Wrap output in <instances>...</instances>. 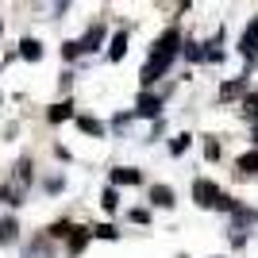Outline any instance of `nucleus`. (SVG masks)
<instances>
[{
  "instance_id": "nucleus-11",
  "label": "nucleus",
  "mask_w": 258,
  "mask_h": 258,
  "mask_svg": "<svg viewBox=\"0 0 258 258\" xmlns=\"http://www.w3.org/2000/svg\"><path fill=\"white\" fill-rule=\"evenodd\" d=\"M85 243H89V235H85V231H74V239H70V254L85 250Z\"/></svg>"
},
{
  "instance_id": "nucleus-9",
  "label": "nucleus",
  "mask_w": 258,
  "mask_h": 258,
  "mask_svg": "<svg viewBox=\"0 0 258 258\" xmlns=\"http://www.w3.org/2000/svg\"><path fill=\"white\" fill-rule=\"evenodd\" d=\"M100 39H104V27H93V31L85 35V46H81V50H97Z\"/></svg>"
},
{
  "instance_id": "nucleus-2",
  "label": "nucleus",
  "mask_w": 258,
  "mask_h": 258,
  "mask_svg": "<svg viewBox=\"0 0 258 258\" xmlns=\"http://www.w3.org/2000/svg\"><path fill=\"white\" fill-rule=\"evenodd\" d=\"M220 197H224V193H220L212 181H205V177H197V181H193V201L201 208H220Z\"/></svg>"
},
{
  "instance_id": "nucleus-8",
  "label": "nucleus",
  "mask_w": 258,
  "mask_h": 258,
  "mask_svg": "<svg viewBox=\"0 0 258 258\" xmlns=\"http://www.w3.org/2000/svg\"><path fill=\"white\" fill-rule=\"evenodd\" d=\"M239 170L247 173V177H250V173H258V154H254V151L243 154V158H239Z\"/></svg>"
},
{
  "instance_id": "nucleus-20",
  "label": "nucleus",
  "mask_w": 258,
  "mask_h": 258,
  "mask_svg": "<svg viewBox=\"0 0 258 258\" xmlns=\"http://www.w3.org/2000/svg\"><path fill=\"white\" fill-rule=\"evenodd\" d=\"M23 54H27V58H39V43H35V39H27V43H23Z\"/></svg>"
},
{
  "instance_id": "nucleus-12",
  "label": "nucleus",
  "mask_w": 258,
  "mask_h": 258,
  "mask_svg": "<svg viewBox=\"0 0 258 258\" xmlns=\"http://www.w3.org/2000/svg\"><path fill=\"white\" fill-rule=\"evenodd\" d=\"M189 151V135H177V139H170V154H185Z\"/></svg>"
},
{
  "instance_id": "nucleus-6",
  "label": "nucleus",
  "mask_w": 258,
  "mask_h": 258,
  "mask_svg": "<svg viewBox=\"0 0 258 258\" xmlns=\"http://www.w3.org/2000/svg\"><path fill=\"white\" fill-rule=\"evenodd\" d=\"M151 201L158 208H173V189H170V185H154V189H151Z\"/></svg>"
},
{
  "instance_id": "nucleus-7",
  "label": "nucleus",
  "mask_w": 258,
  "mask_h": 258,
  "mask_svg": "<svg viewBox=\"0 0 258 258\" xmlns=\"http://www.w3.org/2000/svg\"><path fill=\"white\" fill-rule=\"evenodd\" d=\"M123 50H127V35L119 31L116 39H112V46H108V58H112V62H119V58H123Z\"/></svg>"
},
{
  "instance_id": "nucleus-4",
  "label": "nucleus",
  "mask_w": 258,
  "mask_h": 258,
  "mask_svg": "<svg viewBox=\"0 0 258 258\" xmlns=\"http://www.w3.org/2000/svg\"><path fill=\"white\" fill-rule=\"evenodd\" d=\"M158 112H162V97H151V93H147V97H139V104H135V116L154 119Z\"/></svg>"
},
{
  "instance_id": "nucleus-17",
  "label": "nucleus",
  "mask_w": 258,
  "mask_h": 258,
  "mask_svg": "<svg viewBox=\"0 0 258 258\" xmlns=\"http://www.w3.org/2000/svg\"><path fill=\"white\" fill-rule=\"evenodd\" d=\"M77 123H81V127H85L89 135H100V131H104V127L97 123V119H89V116H85V119H77Z\"/></svg>"
},
{
  "instance_id": "nucleus-16",
  "label": "nucleus",
  "mask_w": 258,
  "mask_h": 258,
  "mask_svg": "<svg viewBox=\"0 0 258 258\" xmlns=\"http://www.w3.org/2000/svg\"><path fill=\"white\" fill-rule=\"evenodd\" d=\"M239 89H243V81H227V85H224V89H220V97H224V100H227V97H235Z\"/></svg>"
},
{
  "instance_id": "nucleus-15",
  "label": "nucleus",
  "mask_w": 258,
  "mask_h": 258,
  "mask_svg": "<svg viewBox=\"0 0 258 258\" xmlns=\"http://www.w3.org/2000/svg\"><path fill=\"white\" fill-rule=\"evenodd\" d=\"M12 235H16V224H12V220H4V224H0V243H8Z\"/></svg>"
},
{
  "instance_id": "nucleus-21",
  "label": "nucleus",
  "mask_w": 258,
  "mask_h": 258,
  "mask_svg": "<svg viewBox=\"0 0 258 258\" xmlns=\"http://www.w3.org/2000/svg\"><path fill=\"white\" fill-rule=\"evenodd\" d=\"M97 235H100V239H116V227H112V224H100Z\"/></svg>"
},
{
  "instance_id": "nucleus-3",
  "label": "nucleus",
  "mask_w": 258,
  "mask_h": 258,
  "mask_svg": "<svg viewBox=\"0 0 258 258\" xmlns=\"http://www.w3.org/2000/svg\"><path fill=\"white\" fill-rule=\"evenodd\" d=\"M243 58H258V16L247 23V31H243V43H239Z\"/></svg>"
},
{
  "instance_id": "nucleus-22",
  "label": "nucleus",
  "mask_w": 258,
  "mask_h": 258,
  "mask_svg": "<svg viewBox=\"0 0 258 258\" xmlns=\"http://www.w3.org/2000/svg\"><path fill=\"white\" fill-rule=\"evenodd\" d=\"M254 143H258V123H254Z\"/></svg>"
},
{
  "instance_id": "nucleus-5",
  "label": "nucleus",
  "mask_w": 258,
  "mask_h": 258,
  "mask_svg": "<svg viewBox=\"0 0 258 258\" xmlns=\"http://www.w3.org/2000/svg\"><path fill=\"white\" fill-rule=\"evenodd\" d=\"M112 181H119V185H139V181H143V173H139V170H131V166H119V170H112Z\"/></svg>"
},
{
  "instance_id": "nucleus-14",
  "label": "nucleus",
  "mask_w": 258,
  "mask_h": 258,
  "mask_svg": "<svg viewBox=\"0 0 258 258\" xmlns=\"http://www.w3.org/2000/svg\"><path fill=\"white\" fill-rule=\"evenodd\" d=\"M243 112H247V116H254V119H258V93H250V97L243 100Z\"/></svg>"
},
{
  "instance_id": "nucleus-13",
  "label": "nucleus",
  "mask_w": 258,
  "mask_h": 258,
  "mask_svg": "<svg viewBox=\"0 0 258 258\" xmlns=\"http://www.w3.org/2000/svg\"><path fill=\"white\" fill-rule=\"evenodd\" d=\"M70 112H74V104H54V108H50V119L58 123V119H66Z\"/></svg>"
},
{
  "instance_id": "nucleus-10",
  "label": "nucleus",
  "mask_w": 258,
  "mask_h": 258,
  "mask_svg": "<svg viewBox=\"0 0 258 258\" xmlns=\"http://www.w3.org/2000/svg\"><path fill=\"white\" fill-rule=\"evenodd\" d=\"M100 205H104V212H116V205H119V193H116V189H104Z\"/></svg>"
},
{
  "instance_id": "nucleus-1",
  "label": "nucleus",
  "mask_w": 258,
  "mask_h": 258,
  "mask_svg": "<svg viewBox=\"0 0 258 258\" xmlns=\"http://www.w3.org/2000/svg\"><path fill=\"white\" fill-rule=\"evenodd\" d=\"M177 50H181V35H177V31H166L158 43H154V54L147 58V66H143V74H139V77H143V85L158 81V77L170 70V62L177 58Z\"/></svg>"
},
{
  "instance_id": "nucleus-19",
  "label": "nucleus",
  "mask_w": 258,
  "mask_h": 258,
  "mask_svg": "<svg viewBox=\"0 0 258 258\" xmlns=\"http://www.w3.org/2000/svg\"><path fill=\"white\" fill-rule=\"evenodd\" d=\"M185 54H189V62H201V58H205V50H201L197 43H189V50H185Z\"/></svg>"
},
{
  "instance_id": "nucleus-18",
  "label": "nucleus",
  "mask_w": 258,
  "mask_h": 258,
  "mask_svg": "<svg viewBox=\"0 0 258 258\" xmlns=\"http://www.w3.org/2000/svg\"><path fill=\"white\" fill-rule=\"evenodd\" d=\"M131 220H135V224H151V212H147V208H135V212H131Z\"/></svg>"
}]
</instances>
